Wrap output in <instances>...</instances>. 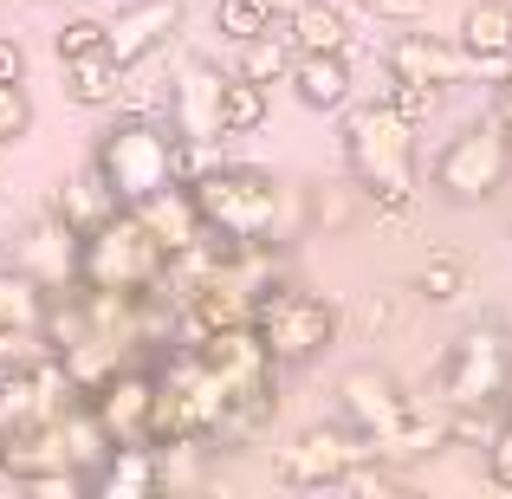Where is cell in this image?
I'll use <instances>...</instances> for the list:
<instances>
[{"label":"cell","instance_id":"obj_1","mask_svg":"<svg viewBox=\"0 0 512 499\" xmlns=\"http://www.w3.org/2000/svg\"><path fill=\"white\" fill-rule=\"evenodd\" d=\"M338 117H344L338 143H344L350 182H357L383 214H409L415 208V124L396 117L383 98L376 104H344Z\"/></svg>","mask_w":512,"mask_h":499},{"label":"cell","instance_id":"obj_2","mask_svg":"<svg viewBox=\"0 0 512 499\" xmlns=\"http://www.w3.org/2000/svg\"><path fill=\"white\" fill-rule=\"evenodd\" d=\"M188 188H195V208L208 221V234L227 240V247H279V234L292 227V201L266 169L208 163Z\"/></svg>","mask_w":512,"mask_h":499},{"label":"cell","instance_id":"obj_3","mask_svg":"<svg viewBox=\"0 0 512 499\" xmlns=\"http://www.w3.org/2000/svg\"><path fill=\"white\" fill-rule=\"evenodd\" d=\"M163 273V240L143 227L137 208H111L91 234H78V286L85 292H156Z\"/></svg>","mask_w":512,"mask_h":499},{"label":"cell","instance_id":"obj_4","mask_svg":"<svg viewBox=\"0 0 512 499\" xmlns=\"http://www.w3.org/2000/svg\"><path fill=\"white\" fill-rule=\"evenodd\" d=\"M91 175L111 188L117 208L156 195V188L175 182V130H163L150 111H130L124 124H111L91 150Z\"/></svg>","mask_w":512,"mask_h":499},{"label":"cell","instance_id":"obj_5","mask_svg":"<svg viewBox=\"0 0 512 499\" xmlns=\"http://www.w3.org/2000/svg\"><path fill=\"white\" fill-rule=\"evenodd\" d=\"M253 331L273 350V363H312L338 344V305L305 292V286H292V279H273V286L253 299Z\"/></svg>","mask_w":512,"mask_h":499},{"label":"cell","instance_id":"obj_6","mask_svg":"<svg viewBox=\"0 0 512 499\" xmlns=\"http://www.w3.org/2000/svg\"><path fill=\"white\" fill-rule=\"evenodd\" d=\"M506 175H512V137H506L500 117H480L461 137H448V150L435 156L428 182H435V195L454 201V208H487L506 188Z\"/></svg>","mask_w":512,"mask_h":499},{"label":"cell","instance_id":"obj_7","mask_svg":"<svg viewBox=\"0 0 512 499\" xmlns=\"http://www.w3.org/2000/svg\"><path fill=\"white\" fill-rule=\"evenodd\" d=\"M441 409H467V402H506L512 396V331L506 325H474L448 344L435 370Z\"/></svg>","mask_w":512,"mask_h":499},{"label":"cell","instance_id":"obj_8","mask_svg":"<svg viewBox=\"0 0 512 499\" xmlns=\"http://www.w3.org/2000/svg\"><path fill=\"white\" fill-rule=\"evenodd\" d=\"M363 454H376V448L350 422H318L273 454V480L279 487H299V493H325V487H338Z\"/></svg>","mask_w":512,"mask_h":499},{"label":"cell","instance_id":"obj_9","mask_svg":"<svg viewBox=\"0 0 512 499\" xmlns=\"http://www.w3.org/2000/svg\"><path fill=\"white\" fill-rule=\"evenodd\" d=\"M52 467H72V461H65L59 415H52V409L0 415V474H7L13 487H26L33 474H52Z\"/></svg>","mask_w":512,"mask_h":499},{"label":"cell","instance_id":"obj_10","mask_svg":"<svg viewBox=\"0 0 512 499\" xmlns=\"http://www.w3.org/2000/svg\"><path fill=\"white\" fill-rule=\"evenodd\" d=\"M221 91H227V72L208 59H188L169 85V130L182 143H227L221 130Z\"/></svg>","mask_w":512,"mask_h":499},{"label":"cell","instance_id":"obj_11","mask_svg":"<svg viewBox=\"0 0 512 499\" xmlns=\"http://www.w3.org/2000/svg\"><path fill=\"white\" fill-rule=\"evenodd\" d=\"M175 33H182V0H130L117 20H104V52H111L124 72H137V65H150Z\"/></svg>","mask_w":512,"mask_h":499},{"label":"cell","instance_id":"obj_12","mask_svg":"<svg viewBox=\"0 0 512 499\" xmlns=\"http://www.w3.org/2000/svg\"><path fill=\"white\" fill-rule=\"evenodd\" d=\"M338 409H344V422L357 428L363 441H383L389 428L402 422V415L415 409L409 396H402V383L389 370H376V363H363V370H344V383H338Z\"/></svg>","mask_w":512,"mask_h":499},{"label":"cell","instance_id":"obj_13","mask_svg":"<svg viewBox=\"0 0 512 499\" xmlns=\"http://www.w3.org/2000/svg\"><path fill=\"white\" fill-rule=\"evenodd\" d=\"M383 72L389 78H415V85H461L467 72H474V59H467L461 39H435V33H396L383 46Z\"/></svg>","mask_w":512,"mask_h":499},{"label":"cell","instance_id":"obj_14","mask_svg":"<svg viewBox=\"0 0 512 499\" xmlns=\"http://www.w3.org/2000/svg\"><path fill=\"white\" fill-rule=\"evenodd\" d=\"M104 435L111 441H150V409H156V370L150 363H124L111 383L91 396Z\"/></svg>","mask_w":512,"mask_h":499},{"label":"cell","instance_id":"obj_15","mask_svg":"<svg viewBox=\"0 0 512 499\" xmlns=\"http://www.w3.org/2000/svg\"><path fill=\"white\" fill-rule=\"evenodd\" d=\"M91 493H104V499L163 493V448L156 441H111V454L91 467Z\"/></svg>","mask_w":512,"mask_h":499},{"label":"cell","instance_id":"obj_16","mask_svg":"<svg viewBox=\"0 0 512 499\" xmlns=\"http://www.w3.org/2000/svg\"><path fill=\"white\" fill-rule=\"evenodd\" d=\"M124 363H137V344H124L117 331H98L91 325L85 337H72V344L59 350V370H65V383H72V396H98L104 383H111Z\"/></svg>","mask_w":512,"mask_h":499},{"label":"cell","instance_id":"obj_17","mask_svg":"<svg viewBox=\"0 0 512 499\" xmlns=\"http://www.w3.org/2000/svg\"><path fill=\"white\" fill-rule=\"evenodd\" d=\"M130 208H137L143 227L163 240V253H182V247H195V240H208V221H201L195 188H188V182H169V188H156V195L130 201Z\"/></svg>","mask_w":512,"mask_h":499},{"label":"cell","instance_id":"obj_18","mask_svg":"<svg viewBox=\"0 0 512 499\" xmlns=\"http://www.w3.org/2000/svg\"><path fill=\"white\" fill-rule=\"evenodd\" d=\"M20 273H26V279H39V292H65V286H78V234H72V227H59V221L46 214V227H33V234H26Z\"/></svg>","mask_w":512,"mask_h":499},{"label":"cell","instance_id":"obj_19","mask_svg":"<svg viewBox=\"0 0 512 499\" xmlns=\"http://www.w3.org/2000/svg\"><path fill=\"white\" fill-rule=\"evenodd\" d=\"M461 46L474 72H506L512 65V0H474L461 13Z\"/></svg>","mask_w":512,"mask_h":499},{"label":"cell","instance_id":"obj_20","mask_svg":"<svg viewBox=\"0 0 512 499\" xmlns=\"http://www.w3.org/2000/svg\"><path fill=\"white\" fill-rule=\"evenodd\" d=\"M286 85L305 111H344L350 104V59H338V52H292Z\"/></svg>","mask_w":512,"mask_h":499},{"label":"cell","instance_id":"obj_21","mask_svg":"<svg viewBox=\"0 0 512 499\" xmlns=\"http://www.w3.org/2000/svg\"><path fill=\"white\" fill-rule=\"evenodd\" d=\"M279 26H286L292 52H338V59H350V20L331 0H292L279 13Z\"/></svg>","mask_w":512,"mask_h":499},{"label":"cell","instance_id":"obj_22","mask_svg":"<svg viewBox=\"0 0 512 499\" xmlns=\"http://www.w3.org/2000/svg\"><path fill=\"white\" fill-rule=\"evenodd\" d=\"M65 98H72L78 111H111V104H124V65L104 46L65 59Z\"/></svg>","mask_w":512,"mask_h":499},{"label":"cell","instance_id":"obj_23","mask_svg":"<svg viewBox=\"0 0 512 499\" xmlns=\"http://www.w3.org/2000/svg\"><path fill=\"white\" fill-rule=\"evenodd\" d=\"M435 448H448V409H435V415L409 409L383 441H376V454H383V461H396V467L402 461H422V454H435Z\"/></svg>","mask_w":512,"mask_h":499},{"label":"cell","instance_id":"obj_24","mask_svg":"<svg viewBox=\"0 0 512 499\" xmlns=\"http://www.w3.org/2000/svg\"><path fill=\"white\" fill-rule=\"evenodd\" d=\"M59 435H65V461H72L78 474H91V467L111 454V435H104L98 409H91L85 396H72V402L59 409Z\"/></svg>","mask_w":512,"mask_h":499},{"label":"cell","instance_id":"obj_25","mask_svg":"<svg viewBox=\"0 0 512 499\" xmlns=\"http://www.w3.org/2000/svg\"><path fill=\"white\" fill-rule=\"evenodd\" d=\"M240 78H253V85H286V72H292V39H286V26H266V33H253V39H240V65H234Z\"/></svg>","mask_w":512,"mask_h":499},{"label":"cell","instance_id":"obj_26","mask_svg":"<svg viewBox=\"0 0 512 499\" xmlns=\"http://www.w3.org/2000/svg\"><path fill=\"white\" fill-rule=\"evenodd\" d=\"M111 208H117V201H111V188H104L98 175H85V182H65L59 195H52V221L72 227V234H91V227H98Z\"/></svg>","mask_w":512,"mask_h":499},{"label":"cell","instance_id":"obj_27","mask_svg":"<svg viewBox=\"0 0 512 499\" xmlns=\"http://www.w3.org/2000/svg\"><path fill=\"white\" fill-rule=\"evenodd\" d=\"M260 124H266V85L227 72V91H221V130H227V143H234V137H253Z\"/></svg>","mask_w":512,"mask_h":499},{"label":"cell","instance_id":"obj_28","mask_svg":"<svg viewBox=\"0 0 512 499\" xmlns=\"http://www.w3.org/2000/svg\"><path fill=\"white\" fill-rule=\"evenodd\" d=\"M506 422H512L506 402H467V409H448V441H467V448L487 454L493 435H500Z\"/></svg>","mask_w":512,"mask_h":499},{"label":"cell","instance_id":"obj_29","mask_svg":"<svg viewBox=\"0 0 512 499\" xmlns=\"http://www.w3.org/2000/svg\"><path fill=\"white\" fill-rule=\"evenodd\" d=\"M415 292H422L428 305H448V299H461L467 292V260L461 253H435V260L415 273Z\"/></svg>","mask_w":512,"mask_h":499},{"label":"cell","instance_id":"obj_30","mask_svg":"<svg viewBox=\"0 0 512 499\" xmlns=\"http://www.w3.org/2000/svg\"><path fill=\"white\" fill-rule=\"evenodd\" d=\"M214 26H221V39H253V33H266L273 26V13L260 7V0H214Z\"/></svg>","mask_w":512,"mask_h":499},{"label":"cell","instance_id":"obj_31","mask_svg":"<svg viewBox=\"0 0 512 499\" xmlns=\"http://www.w3.org/2000/svg\"><path fill=\"white\" fill-rule=\"evenodd\" d=\"M383 104H389V111H396V117H409V124H422V117H435L441 91H435V85H415V78H389Z\"/></svg>","mask_w":512,"mask_h":499},{"label":"cell","instance_id":"obj_32","mask_svg":"<svg viewBox=\"0 0 512 499\" xmlns=\"http://www.w3.org/2000/svg\"><path fill=\"white\" fill-rule=\"evenodd\" d=\"M33 130V98L26 85H0V143H20Z\"/></svg>","mask_w":512,"mask_h":499},{"label":"cell","instance_id":"obj_33","mask_svg":"<svg viewBox=\"0 0 512 499\" xmlns=\"http://www.w3.org/2000/svg\"><path fill=\"white\" fill-rule=\"evenodd\" d=\"M52 46H59V59H78V52H98V46H104V20L78 13V20H65V26H59V39H52Z\"/></svg>","mask_w":512,"mask_h":499},{"label":"cell","instance_id":"obj_34","mask_svg":"<svg viewBox=\"0 0 512 499\" xmlns=\"http://www.w3.org/2000/svg\"><path fill=\"white\" fill-rule=\"evenodd\" d=\"M363 13H376V20H396V26H415L435 0H357Z\"/></svg>","mask_w":512,"mask_h":499},{"label":"cell","instance_id":"obj_35","mask_svg":"<svg viewBox=\"0 0 512 499\" xmlns=\"http://www.w3.org/2000/svg\"><path fill=\"white\" fill-rule=\"evenodd\" d=\"M487 474H493V487H506L512 493V422L493 435V448H487Z\"/></svg>","mask_w":512,"mask_h":499},{"label":"cell","instance_id":"obj_36","mask_svg":"<svg viewBox=\"0 0 512 499\" xmlns=\"http://www.w3.org/2000/svg\"><path fill=\"white\" fill-rule=\"evenodd\" d=\"M26 78V52H20V39H0V85H20Z\"/></svg>","mask_w":512,"mask_h":499},{"label":"cell","instance_id":"obj_37","mask_svg":"<svg viewBox=\"0 0 512 499\" xmlns=\"http://www.w3.org/2000/svg\"><path fill=\"white\" fill-rule=\"evenodd\" d=\"M318 227H338V195H318Z\"/></svg>","mask_w":512,"mask_h":499},{"label":"cell","instance_id":"obj_38","mask_svg":"<svg viewBox=\"0 0 512 499\" xmlns=\"http://www.w3.org/2000/svg\"><path fill=\"white\" fill-rule=\"evenodd\" d=\"M260 7H266V13H273V20H279V13H286V7H292V0H260Z\"/></svg>","mask_w":512,"mask_h":499},{"label":"cell","instance_id":"obj_39","mask_svg":"<svg viewBox=\"0 0 512 499\" xmlns=\"http://www.w3.org/2000/svg\"><path fill=\"white\" fill-rule=\"evenodd\" d=\"M0 337H7V318H0Z\"/></svg>","mask_w":512,"mask_h":499}]
</instances>
